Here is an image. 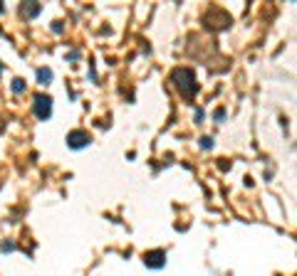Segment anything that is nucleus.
<instances>
[{
    "label": "nucleus",
    "mask_w": 297,
    "mask_h": 276,
    "mask_svg": "<svg viewBox=\"0 0 297 276\" xmlns=\"http://www.w3.org/2000/svg\"><path fill=\"white\" fill-rule=\"evenodd\" d=\"M144 264L148 269H161L166 264V251L164 249H154V251H146L144 254Z\"/></svg>",
    "instance_id": "20e7f679"
},
{
    "label": "nucleus",
    "mask_w": 297,
    "mask_h": 276,
    "mask_svg": "<svg viewBox=\"0 0 297 276\" xmlns=\"http://www.w3.org/2000/svg\"><path fill=\"white\" fill-rule=\"evenodd\" d=\"M67 146L74 148V151L87 148L89 146V133L87 131H72V133H67Z\"/></svg>",
    "instance_id": "39448f33"
},
{
    "label": "nucleus",
    "mask_w": 297,
    "mask_h": 276,
    "mask_svg": "<svg viewBox=\"0 0 297 276\" xmlns=\"http://www.w3.org/2000/svg\"><path fill=\"white\" fill-rule=\"evenodd\" d=\"M20 15L23 18H37L40 15V5L37 3H23L20 5Z\"/></svg>",
    "instance_id": "423d86ee"
},
{
    "label": "nucleus",
    "mask_w": 297,
    "mask_h": 276,
    "mask_svg": "<svg viewBox=\"0 0 297 276\" xmlns=\"http://www.w3.org/2000/svg\"><path fill=\"white\" fill-rule=\"evenodd\" d=\"M223 119H225V111L218 109V111H216V121H223Z\"/></svg>",
    "instance_id": "9b49d317"
},
{
    "label": "nucleus",
    "mask_w": 297,
    "mask_h": 276,
    "mask_svg": "<svg viewBox=\"0 0 297 276\" xmlns=\"http://www.w3.org/2000/svg\"><path fill=\"white\" fill-rule=\"evenodd\" d=\"M171 82L174 87L181 92L184 99H193L198 94V82H196V74L188 69V67H176L171 72Z\"/></svg>",
    "instance_id": "f257e3e1"
},
{
    "label": "nucleus",
    "mask_w": 297,
    "mask_h": 276,
    "mask_svg": "<svg viewBox=\"0 0 297 276\" xmlns=\"http://www.w3.org/2000/svg\"><path fill=\"white\" fill-rule=\"evenodd\" d=\"M0 249H3V251H13V249H15V244H13V242H10V244H8V242H3V244H0Z\"/></svg>",
    "instance_id": "9d476101"
},
{
    "label": "nucleus",
    "mask_w": 297,
    "mask_h": 276,
    "mask_svg": "<svg viewBox=\"0 0 297 276\" xmlns=\"http://www.w3.org/2000/svg\"><path fill=\"white\" fill-rule=\"evenodd\" d=\"M0 72H3V64H0Z\"/></svg>",
    "instance_id": "ddd939ff"
},
{
    "label": "nucleus",
    "mask_w": 297,
    "mask_h": 276,
    "mask_svg": "<svg viewBox=\"0 0 297 276\" xmlns=\"http://www.w3.org/2000/svg\"><path fill=\"white\" fill-rule=\"evenodd\" d=\"M37 82H40L42 87H47V84L52 82V72H50L47 67H40V69H37Z\"/></svg>",
    "instance_id": "0eeeda50"
},
{
    "label": "nucleus",
    "mask_w": 297,
    "mask_h": 276,
    "mask_svg": "<svg viewBox=\"0 0 297 276\" xmlns=\"http://www.w3.org/2000/svg\"><path fill=\"white\" fill-rule=\"evenodd\" d=\"M201 148H213V138H211V136H203V138H201Z\"/></svg>",
    "instance_id": "1a4fd4ad"
},
{
    "label": "nucleus",
    "mask_w": 297,
    "mask_h": 276,
    "mask_svg": "<svg viewBox=\"0 0 297 276\" xmlns=\"http://www.w3.org/2000/svg\"><path fill=\"white\" fill-rule=\"evenodd\" d=\"M33 111H35V116H37L40 121H47L50 114H52V99H50L47 94H37L35 101H33Z\"/></svg>",
    "instance_id": "7ed1b4c3"
},
{
    "label": "nucleus",
    "mask_w": 297,
    "mask_h": 276,
    "mask_svg": "<svg viewBox=\"0 0 297 276\" xmlns=\"http://www.w3.org/2000/svg\"><path fill=\"white\" fill-rule=\"evenodd\" d=\"M206 25L211 30H225L230 25V15L225 10H221V8H213V10L206 13Z\"/></svg>",
    "instance_id": "f03ea898"
},
{
    "label": "nucleus",
    "mask_w": 297,
    "mask_h": 276,
    "mask_svg": "<svg viewBox=\"0 0 297 276\" xmlns=\"http://www.w3.org/2000/svg\"><path fill=\"white\" fill-rule=\"evenodd\" d=\"M3 10H5V5H3V3H0V13H3Z\"/></svg>",
    "instance_id": "f8f14e48"
},
{
    "label": "nucleus",
    "mask_w": 297,
    "mask_h": 276,
    "mask_svg": "<svg viewBox=\"0 0 297 276\" xmlns=\"http://www.w3.org/2000/svg\"><path fill=\"white\" fill-rule=\"evenodd\" d=\"M13 92H15V94H23V92H25V82H23V79H15V82H13Z\"/></svg>",
    "instance_id": "6e6552de"
}]
</instances>
